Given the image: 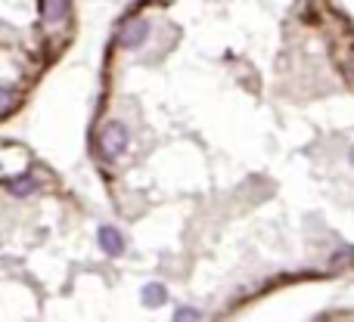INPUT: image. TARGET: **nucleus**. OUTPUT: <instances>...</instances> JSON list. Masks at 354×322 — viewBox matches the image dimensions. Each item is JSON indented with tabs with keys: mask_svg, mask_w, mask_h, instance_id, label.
<instances>
[{
	"mask_svg": "<svg viewBox=\"0 0 354 322\" xmlns=\"http://www.w3.org/2000/svg\"><path fill=\"white\" fill-rule=\"evenodd\" d=\"M165 298H168V292H165V285H162V282H153V285L143 288V304H147V307L165 304Z\"/></svg>",
	"mask_w": 354,
	"mask_h": 322,
	"instance_id": "20e7f679",
	"label": "nucleus"
},
{
	"mask_svg": "<svg viewBox=\"0 0 354 322\" xmlns=\"http://www.w3.org/2000/svg\"><path fill=\"white\" fill-rule=\"evenodd\" d=\"M174 319H202V313L193 310V307H180V310L174 313Z\"/></svg>",
	"mask_w": 354,
	"mask_h": 322,
	"instance_id": "39448f33",
	"label": "nucleus"
},
{
	"mask_svg": "<svg viewBox=\"0 0 354 322\" xmlns=\"http://www.w3.org/2000/svg\"><path fill=\"white\" fill-rule=\"evenodd\" d=\"M100 239H103V248L109 251L112 257H118L124 251V239L118 230H109V226H106V230H100Z\"/></svg>",
	"mask_w": 354,
	"mask_h": 322,
	"instance_id": "7ed1b4c3",
	"label": "nucleus"
},
{
	"mask_svg": "<svg viewBox=\"0 0 354 322\" xmlns=\"http://www.w3.org/2000/svg\"><path fill=\"white\" fill-rule=\"evenodd\" d=\"M149 22L147 19H131L128 25H124V31H122V43L128 50H134V47H143L147 43V37H149Z\"/></svg>",
	"mask_w": 354,
	"mask_h": 322,
	"instance_id": "f03ea898",
	"label": "nucleus"
},
{
	"mask_svg": "<svg viewBox=\"0 0 354 322\" xmlns=\"http://www.w3.org/2000/svg\"><path fill=\"white\" fill-rule=\"evenodd\" d=\"M348 161H351V168H354V149H351V152H348Z\"/></svg>",
	"mask_w": 354,
	"mask_h": 322,
	"instance_id": "423d86ee",
	"label": "nucleus"
},
{
	"mask_svg": "<svg viewBox=\"0 0 354 322\" xmlns=\"http://www.w3.org/2000/svg\"><path fill=\"white\" fill-rule=\"evenodd\" d=\"M100 146H103V155L109 161H115L118 155L128 149V130H124V124H118V121H112V124H106V130H103V140H100Z\"/></svg>",
	"mask_w": 354,
	"mask_h": 322,
	"instance_id": "f257e3e1",
	"label": "nucleus"
}]
</instances>
